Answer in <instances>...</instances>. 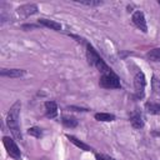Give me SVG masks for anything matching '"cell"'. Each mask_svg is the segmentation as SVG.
<instances>
[{"label": "cell", "instance_id": "1", "mask_svg": "<svg viewBox=\"0 0 160 160\" xmlns=\"http://www.w3.org/2000/svg\"><path fill=\"white\" fill-rule=\"evenodd\" d=\"M20 109H21V102L18 100L9 110L8 115H6V124L10 129V131L12 132L14 138H16L18 140H21V131H20V125H19V115H20Z\"/></svg>", "mask_w": 160, "mask_h": 160}, {"label": "cell", "instance_id": "2", "mask_svg": "<svg viewBox=\"0 0 160 160\" xmlns=\"http://www.w3.org/2000/svg\"><path fill=\"white\" fill-rule=\"evenodd\" d=\"M86 56H88L89 64L92 65V66H95L101 74L108 72V71L111 70V69L105 64V61L100 58V55H99L98 51L94 49V46L90 45V44H86Z\"/></svg>", "mask_w": 160, "mask_h": 160}, {"label": "cell", "instance_id": "3", "mask_svg": "<svg viewBox=\"0 0 160 160\" xmlns=\"http://www.w3.org/2000/svg\"><path fill=\"white\" fill-rule=\"evenodd\" d=\"M99 85L104 89H120L121 88L120 79L112 70L101 74L100 80H99Z\"/></svg>", "mask_w": 160, "mask_h": 160}, {"label": "cell", "instance_id": "4", "mask_svg": "<svg viewBox=\"0 0 160 160\" xmlns=\"http://www.w3.org/2000/svg\"><path fill=\"white\" fill-rule=\"evenodd\" d=\"M2 144H4V146H5L6 151H8V154H9L12 159H15V160H20V159H21L20 149H19V146L16 145V142L14 141V139H11V138H9V136H4V138H2Z\"/></svg>", "mask_w": 160, "mask_h": 160}, {"label": "cell", "instance_id": "5", "mask_svg": "<svg viewBox=\"0 0 160 160\" xmlns=\"http://www.w3.org/2000/svg\"><path fill=\"white\" fill-rule=\"evenodd\" d=\"M146 86V79L142 71H138L134 76V88H135V94L136 98H142L144 96V90Z\"/></svg>", "mask_w": 160, "mask_h": 160}, {"label": "cell", "instance_id": "6", "mask_svg": "<svg viewBox=\"0 0 160 160\" xmlns=\"http://www.w3.org/2000/svg\"><path fill=\"white\" fill-rule=\"evenodd\" d=\"M131 20H132V24H134V25H135L138 29H140L142 32H146V31H148L146 20H145V16H144L142 11H140V10H136V11L132 14V16H131Z\"/></svg>", "mask_w": 160, "mask_h": 160}, {"label": "cell", "instance_id": "7", "mask_svg": "<svg viewBox=\"0 0 160 160\" xmlns=\"http://www.w3.org/2000/svg\"><path fill=\"white\" fill-rule=\"evenodd\" d=\"M129 120H130V124L134 129H141L144 126V118H142V114L139 110H134L130 114Z\"/></svg>", "mask_w": 160, "mask_h": 160}, {"label": "cell", "instance_id": "8", "mask_svg": "<svg viewBox=\"0 0 160 160\" xmlns=\"http://www.w3.org/2000/svg\"><path fill=\"white\" fill-rule=\"evenodd\" d=\"M0 75L4 78H11V79H16V78H21L25 75V70L22 69H1L0 70Z\"/></svg>", "mask_w": 160, "mask_h": 160}, {"label": "cell", "instance_id": "9", "mask_svg": "<svg viewBox=\"0 0 160 160\" xmlns=\"http://www.w3.org/2000/svg\"><path fill=\"white\" fill-rule=\"evenodd\" d=\"M18 12L22 16H29V15H32V14H36L38 12V5L36 4H25V5H21L19 6L18 9Z\"/></svg>", "mask_w": 160, "mask_h": 160}, {"label": "cell", "instance_id": "10", "mask_svg": "<svg viewBox=\"0 0 160 160\" xmlns=\"http://www.w3.org/2000/svg\"><path fill=\"white\" fill-rule=\"evenodd\" d=\"M44 106H45V115L48 118H50V119L56 118V115H58V105H56L55 101H46L44 104Z\"/></svg>", "mask_w": 160, "mask_h": 160}, {"label": "cell", "instance_id": "11", "mask_svg": "<svg viewBox=\"0 0 160 160\" xmlns=\"http://www.w3.org/2000/svg\"><path fill=\"white\" fill-rule=\"evenodd\" d=\"M66 138L70 140V142H72V144H74L76 148H79L80 150H84V151H92V150H94L90 145H88V144H85L84 141L79 140V139L75 138L74 135H69V134H66Z\"/></svg>", "mask_w": 160, "mask_h": 160}, {"label": "cell", "instance_id": "12", "mask_svg": "<svg viewBox=\"0 0 160 160\" xmlns=\"http://www.w3.org/2000/svg\"><path fill=\"white\" fill-rule=\"evenodd\" d=\"M39 24L46 26V28H50L51 30H55V31H60L61 30V25L54 20H49V19H39Z\"/></svg>", "mask_w": 160, "mask_h": 160}, {"label": "cell", "instance_id": "13", "mask_svg": "<svg viewBox=\"0 0 160 160\" xmlns=\"http://www.w3.org/2000/svg\"><path fill=\"white\" fill-rule=\"evenodd\" d=\"M145 110L151 115H158V114H160V104H158V102H146L145 104Z\"/></svg>", "mask_w": 160, "mask_h": 160}, {"label": "cell", "instance_id": "14", "mask_svg": "<svg viewBox=\"0 0 160 160\" xmlns=\"http://www.w3.org/2000/svg\"><path fill=\"white\" fill-rule=\"evenodd\" d=\"M94 118L98 120V121H114L115 120V115L112 114H109V112H96L94 115Z\"/></svg>", "mask_w": 160, "mask_h": 160}, {"label": "cell", "instance_id": "15", "mask_svg": "<svg viewBox=\"0 0 160 160\" xmlns=\"http://www.w3.org/2000/svg\"><path fill=\"white\" fill-rule=\"evenodd\" d=\"M61 122L66 128H76L79 124V121L74 116H61Z\"/></svg>", "mask_w": 160, "mask_h": 160}, {"label": "cell", "instance_id": "16", "mask_svg": "<svg viewBox=\"0 0 160 160\" xmlns=\"http://www.w3.org/2000/svg\"><path fill=\"white\" fill-rule=\"evenodd\" d=\"M146 58H148V60H150V61H155V62L160 61V48L151 49V50L146 54Z\"/></svg>", "mask_w": 160, "mask_h": 160}, {"label": "cell", "instance_id": "17", "mask_svg": "<svg viewBox=\"0 0 160 160\" xmlns=\"http://www.w3.org/2000/svg\"><path fill=\"white\" fill-rule=\"evenodd\" d=\"M28 134L29 135H31V136H34V138H41L42 136V130L40 129V128H38V126H32V128H29L28 129Z\"/></svg>", "mask_w": 160, "mask_h": 160}, {"label": "cell", "instance_id": "18", "mask_svg": "<svg viewBox=\"0 0 160 160\" xmlns=\"http://www.w3.org/2000/svg\"><path fill=\"white\" fill-rule=\"evenodd\" d=\"M75 1L82 4V5H86V6H99L102 4L101 0H75Z\"/></svg>", "mask_w": 160, "mask_h": 160}, {"label": "cell", "instance_id": "19", "mask_svg": "<svg viewBox=\"0 0 160 160\" xmlns=\"http://www.w3.org/2000/svg\"><path fill=\"white\" fill-rule=\"evenodd\" d=\"M151 88L154 92H160V79H158L155 75L151 78Z\"/></svg>", "mask_w": 160, "mask_h": 160}, {"label": "cell", "instance_id": "20", "mask_svg": "<svg viewBox=\"0 0 160 160\" xmlns=\"http://www.w3.org/2000/svg\"><path fill=\"white\" fill-rule=\"evenodd\" d=\"M95 158H96V160H114L112 158L104 155V154H95Z\"/></svg>", "mask_w": 160, "mask_h": 160}, {"label": "cell", "instance_id": "21", "mask_svg": "<svg viewBox=\"0 0 160 160\" xmlns=\"http://www.w3.org/2000/svg\"><path fill=\"white\" fill-rule=\"evenodd\" d=\"M68 109H69V110H74V111H89L88 109H84V108H76V106H69Z\"/></svg>", "mask_w": 160, "mask_h": 160}, {"label": "cell", "instance_id": "22", "mask_svg": "<svg viewBox=\"0 0 160 160\" xmlns=\"http://www.w3.org/2000/svg\"><path fill=\"white\" fill-rule=\"evenodd\" d=\"M36 28V25H22V29H32Z\"/></svg>", "mask_w": 160, "mask_h": 160}]
</instances>
